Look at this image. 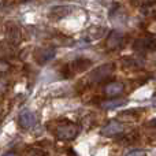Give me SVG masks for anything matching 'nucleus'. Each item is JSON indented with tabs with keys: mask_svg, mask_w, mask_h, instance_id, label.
<instances>
[{
	"mask_svg": "<svg viewBox=\"0 0 156 156\" xmlns=\"http://www.w3.org/2000/svg\"><path fill=\"white\" fill-rule=\"evenodd\" d=\"M114 70H115L114 63H104V65L99 66V67H96L92 71L89 80H90L92 82H100V81H103L104 78L110 77L111 74L114 73Z\"/></svg>",
	"mask_w": 156,
	"mask_h": 156,
	"instance_id": "f257e3e1",
	"label": "nucleus"
},
{
	"mask_svg": "<svg viewBox=\"0 0 156 156\" xmlns=\"http://www.w3.org/2000/svg\"><path fill=\"white\" fill-rule=\"evenodd\" d=\"M56 55L55 49L52 48H40L36 52V60L38 62V65H47L49 60H52Z\"/></svg>",
	"mask_w": 156,
	"mask_h": 156,
	"instance_id": "f03ea898",
	"label": "nucleus"
},
{
	"mask_svg": "<svg viewBox=\"0 0 156 156\" xmlns=\"http://www.w3.org/2000/svg\"><path fill=\"white\" fill-rule=\"evenodd\" d=\"M18 122L23 129H30V127H33L36 125L37 116H36V114L32 112V111H25V112H22L21 115H19Z\"/></svg>",
	"mask_w": 156,
	"mask_h": 156,
	"instance_id": "7ed1b4c3",
	"label": "nucleus"
},
{
	"mask_svg": "<svg viewBox=\"0 0 156 156\" xmlns=\"http://www.w3.org/2000/svg\"><path fill=\"white\" fill-rule=\"evenodd\" d=\"M78 129L76 125H65V126H60L58 130V137L62 138V140H73L77 136Z\"/></svg>",
	"mask_w": 156,
	"mask_h": 156,
	"instance_id": "20e7f679",
	"label": "nucleus"
},
{
	"mask_svg": "<svg viewBox=\"0 0 156 156\" xmlns=\"http://www.w3.org/2000/svg\"><path fill=\"white\" fill-rule=\"evenodd\" d=\"M123 33L119 30H112L110 36L107 37V48L108 49H115L123 43Z\"/></svg>",
	"mask_w": 156,
	"mask_h": 156,
	"instance_id": "39448f33",
	"label": "nucleus"
},
{
	"mask_svg": "<svg viewBox=\"0 0 156 156\" xmlns=\"http://www.w3.org/2000/svg\"><path fill=\"white\" fill-rule=\"evenodd\" d=\"M122 132H123V125L119 123L118 121H112V122H110L108 125H105V126L103 127L101 134L110 137V136H116Z\"/></svg>",
	"mask_w": 156,
	"mask_h": 156,
	"instance_id": "423d86ee",
	"label": "nucleus"
},
{
	"mask_svg": "<svg viewBox=\"0 0 156 156\" xmlns=\"http://www.w3.org/2000/svg\"><path fill=\"white\" fill-rule=\"evenodd\" d=\"M5 36L11 44H18L21 40V30L16 25H8L5 29Z\"/></svg>",
	"mask_w": 156,
	"mask_h": 156,
	"instance_id": "0eeeda50",
	"label": "nucleus"
},
{
	"mask_svg": "<svg viewBox=\"0 0 156 156\" xmlns=\"http://www.w3.org/2000/svg\"><path fill=\"white\" fill-rule=\"evenodd\" d=\"M134 49L137 51H147V49H156V38H144L134 43Z\"/></svg>",
	"mask_w": 156,
	"mask_h": 156,
	"instance_id": "6e6552de",
	"label": "nucleus"
},
{
	"mask_svg": "<svg viewBox=\"0 0 156 156\" xmlns=\"http://www.w3.org/2000/svg\"><path fill=\"white\" fill-rule=\"evenodd\" d=\"M71 11L70 7L67 5H60V7H52V10L49 11V16L55 19H62L65 18L66 15H69Z\"/></svg>",
	"mask_w": 156,
	"mask_h": 156,
	"instance_id": "1a4fd4ad",
	"label": "nucleus"
},
{
	"mask_svg": "<svg viewBox=\"0 0 156 156\" xmlns=\"http://www.w3.org/2000/svg\"><path fill=\"white\" fill-rule=\"evenodd\" d=\"M92 62L89 59H76L71 63V69H73L76 73H82L85 71L88 67H90Z\"/></svg>",
	"mask_w": 156,
	"mask_h": 156,
	"instance_id": "9d476101",
	"label": "nucleus"
},
{
	"mask_svg": "<svg viewBox=\"0 0 156 156\" xmlns=\"http://www.w3.org/2000/svg\"><path fill=\"white\" fill-rule=\"evenodd\" d=\"M122 90H123V85L121 82H111L108 85H105V88H104V92L108 96H116Z\"/></svg>",
	"mask_w": 156,
	"mask_h": 156,
	"instance_id": "9b49d317",
	"label": "nucleus"
},
{
	"mask_svg": "<svg viewBox=\"0 0 156 156\" xmlns=\"http://www.w3.org/2000/svg\"><path fill=\"white\" fill-rule=\"evenodd\" d=\"M126 100L125 99H115V100H111V101H105L103 103V108L105 110H115V108H119L122 105H126Z\"/></svg>",
	"mask_w": 156,
	"mask_h": 156,
	"instance_id": "f8f14e48",
	"label": "nucleus"
},
{
	"mask_svg": "<svg viewBox=\"0 0 156 156\" xmlns=\"http://www.w3.org/2000/svg\"><path fill=\"white\" fill-rule=\"evenodd\" d=\"M126 156H145V152L141 151V149H136V151L129 152Z\"/></svg>",
	"mask_w": 156,
	"mask_h": 156,
	"instance_id": "ddd939ff",
	"label": "nucleus"
},
{
	"mask_svg": "<svg viewBox=\"0 0 156 156\" xmlns=\"http://www.w3.org/2000/svg\"><path fill=\"white\" fill-rule=\"evenodd\" d=\"M3 156H15V155H14V154H12V152H7V154H4V155H3Z\"/></svg>",
	"mask_w": 156,
	"mask_h": 156,
	"instance_id": "4468645a",
	"label": "nucleus"
},
{
	"mask_svg": "<svg viewBox=\"0 0 156 156\" xmlns=\"http://www.w3.org/2000/svg\"><path fill=\"white\" fill-rule=\"evenodd\" d=\"M151 125H156V119H154V121L151 122Z\"/></svg>",
	"mask_w": 156,
	"mask_h": 156,
	"instance_id": "2eb2a0df",
	"label": "nucleus"
}]
</instances>
